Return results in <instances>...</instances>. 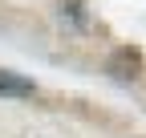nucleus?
<instances>
[{"instance_id": "nucleus-1", "label": "nucleus", "mask_w": 146, "mask_h": 138, "mask_svg": "<svg viewBox=\"0 0 146 138\" xmlns=\"http://www.w3.org/2000/svg\"><path fill=\"white\" fill-rule=\"evenodd\" d=\"M0 94H4V98H33V81H25V77L0 69Z\"/></svg>"}]
</instances>
